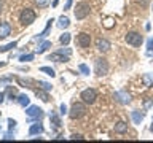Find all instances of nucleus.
I'll list each match as a JSON object with an SVG mask.
<instances>
[{"label": "nucleus", "instance_id": "39", "mask_svg": "<svg viewBox=\"0 0 153 143\" xmlns=\"http://www.w3.org/2000/svg\"><path fill=\"white\" fill-rule=\"evenodd\" d=\"M137 2L140 3V5H143V7H147V5L150 3V0H137Z\"/></svg>", "mask_w": 153, "mask_h": 143}, {"label": "nucleus", "instance_id": "24", "mask_svg": "<svg viewBox=\"0 0 153 143\" xmlns=\"http://www.w3.org/2000/svg\"><path fill=\"white\" fill-rule=\"evenodd\" d=\"M59 41L62 43V45H69V41H70V33L64 32V33L59 37Z\"/></svg>", "mask_w": 153, "mask_h": 143}, {"label": "nucleus", "instance_id": "4", "mask_svg": "<svg viewBox=\"0 0 153 143\" xmlns=\"http://www.w3.org/2000/svg\"><path fill=\"white\" fill-rule=\"evenodd\" d=\"M86 113V107H85V103H80V102H76L72 105V110H70V113H69V116L72 119H78L81 118L83 114Z\"/></svg>", "mask_w": 153, "mask_h": 143}, {"label": "nucleus", "instance_id": "43", "mask_svg": "<svg viewBox=\"0 0 153 143\" xmlns=\"http://www.w3.org/2000/svg\"><path fill=\"white\" fill-rule=\"evenodd\" d=\"M57 3H59V0H53L51 5H53V7H57Z\"/></svg>", "mask_w": 153, "mask_h": 143}, {"label": "nucleus", "instance_id": "20", "mask_svg": "<svg viewBox=\"0 0 153 143\" xmlns=\"http://www.w3.org/2000/svg\"><path fill=\"white\" fill-rule=\"evenodd\" d=\"M115 132H117V133L128 132V124L126 122H117V124H115Z\"/></svg>", "mask_w": 153, "mask_h": 143}, {"label": "nucleus", "instance_id": "5", "mask_svg": "<svg viewBox=\"0 0 153 143\" xmlns=\"http://www.w3.org/2000/svg\"><path fill=\"white\" fill-rule=\"evenodd\" d=\"M124 40H126L128 45H131V46H140L142 45V41H143V38L140 33H137V32H129L126 33V37H124Z\"/></svg>", "mask_w": 153, "mask_h": 143}, {"label": "nucleus", "instance_id": "29", "mask_svg": "<svg viewBox=\"0 0 153 143\" xmlns=\"http://www.w3.org/2000/svg\"><path fill=\"white\" fill-rule=\"evenodd\" d=\"M50 2H51V0H35V3H37L40 8H45V7H48V5H50Z\"/></svg>", "mask_w": 153, "mask_h": 143}, {"label": "nucleus", "instance_id": "41", "mask_svg": "<svg viewBox=\"0 0 153 143\" xmlns=\"http://www.w3.org/2000/svg\"><path fill=\"white\" fill-rule=\"evenodd\" d=\"M10 81H11V80H10V78H5V80H2V81H0V86L7 84V83H10Z\"/></svg>", "mask_w": 153, "mask_h": 143}, {"label": "nucleus", "instance_id": "26", "mask_svg": "<svg viewBox=\"0 0 153 143\" xmlns=\"http://www.w3.org/2000/svg\"><path fill=\"white\" fill-rule=\"evenodd\" d=\"M35 95H37V97H40L43 102H48V100H50L48 94H46V92H43V91H40V89H37V91H35Z\"/></svg>", "mask_w": 153, "mask_h": 143}, {"label": "nucleus", "instance_id": "23", "mask_svg": "<svg viewBox=\"0 0 153 143\" xmlns=\"http://www.w3.org/2000/svg\"><path fill=\"white\" fill-rule=\"evenodd\" d=\"M40 72H43V73H46L48 76H51V78H54L56 76V72L51 69V67H40Z\"/></svg>", "mask_w": 153, "mask_h": 143}, {"label": "nucleus", "instance_id": "13", "mask_svg": "<svg viewBox=\"0 0 153 143\" xmlns=\"http://www.w3.org/2000/svg\"><path fill=\"white\" fill-rule=\"evenodd\" d=\"M131 118H132L134 124H140V122L143 121V118H145V113H143V111H137V110H134V111L131 113Z\"/></svg>", "mask_w": 153, "mask_h": 143}, {"label": "nucleus", "instance_id": "33", "mask_svg": "<svg viewBox=\"0 0 153 143\" xmlns=\"http://www.w3.org/2000/svg\"><path fill=\"white\" fill-rule=\"evenodd\" d=\"M7 94L10 95V97H11V100L14 99V89L11 88V86H8V91H7Z\"/></svg>", "mask_w": 153, "mask_h": 143}, {"label": "nucleus", "instance_id": "42", "mask_svg": "<svg viewBox=\"0 0 153 143\" xmlns=\"http://www.w3.org/2000/svg\"><path fill=\"white\" fill-rule=\"evenodd\" d=\"M3 100H5V94H3V92H0V103H2Z\"/></svg>", "mask_w": 153, "mask_h": 143}, {"label": "nucleus", "instance_id": "38", "mask_svg": "<svg viewBox=\"0 0 153 143\" xmlns=\"http://www.w3.org/2000/svg\"><path fill=\"white\" fill-rule=\"evenodd\" d=\"M72 2H74V0H67V3H65L64 10H70V7H72Z\"/></svg>", "mask_w": 153, "mask_h": 143}, {"label": "nucleus", "instance_id": "34", "mask_svg": "<svg viewBox=\"0 0 153 143\" xmlns=\"http://www.w3.org/2000/svg\"><path fill=\"white\" fill-rule=\"evenodd\" d=\"M70 138H72V140H83L85 137H83V135H80V133H74V135H72Z\"/></svg>", "mask_w": 153, "mask_h": 143}, {"label": "nucleus", "instance_id": "12", "mask_svg": "<svg viewBox=\"0 0 153 143\" xmlns=\"http://www.w3.org/2000/svg\"><path fill=\"white\" fill-rule=\"evenodd\" d=\"M96 46H97V49L100 52H107L110 49V43L107 40H102V38H99V40L96 41Z\"/></svg>", "mask_w": 153, "mask_h": 143}, {"label": "nucleus", "instance_id": "16", "mask_svg": "<svg viewBox=\"0 0 153 143\" xmlns=\"http://www.w3.org/2000/svg\"><path fill=\"white\" fill-rule=\"evenodd\" d=\"M50 121H51V124H53V127H54V129L61 127V119H59V116H57L54 111L50 113Z\"/></svg>", "mask_w": 153, "mask_h": 143}, {"label": "nucleus", "instance_id": "27", "mask_svg": "<svg viewBox=\"0 0 153 143\" xmlns=\"http://www.w3.org/2000/svg\"><path fill=\"white\" fill-rule=\"evenodd\" d=\"M78 70H80L83 75H89V67L86 65V64H80V65H78Z\"/></svg>", "mask_w": 153, "mask_h": 143}, {"label": "nucleus", "instance_id": "31", "mask_svg": "<svg viewBox=\"0 0 153 143\" xmlns=\"http://www.w3.org/2000/svg\"><path fill=\"white\" fill-rule=\"evenodd\" d=\"M57 51H59V52H62V54H65V56H72V49H70V48H61V49H57Z\"/></svg>", "mask_w": 153, "mask_h": 143}, {"label": "nucleus", "instance_id": "30", "mask_svg": "<svg viewBox=\"0 0 153 143\" xmlns=\"http://www.w3.org/2000/svg\"><path fill=\"white\" fill-rule=\"evenodd\" d=\"M32 59H33V54H22L21 57H19V60H21V62H29Z\"/></svg>", "mask_w": 153, "mask_h": 143}, {"label": "nucleus", "instance_id": "7", "mask_svg": "<svg viewBox=\"0 0 153 143\" xmlns=\"http://www.w3.org/2000/svg\"><path fill=\"white\" fill-rule=\"evenodd\" d=\"M80 97L83 99V102H85V103H89V105H93V103L96 102V99H97V94H96V91H94V89L88 88V89H85L83 92H81V95H80Z\"/></svg>", "mask_w": 153, "mask_h": 143}, {"label": "nucleus", "instance_id": "36", "mask_svg": "<svg viewBox=\"0 0 153 143\" xmlns=\"http://www.w3.org/2000/svg\"><path fill=\"white\" fill-rule=\"evenodd\" d=\"M8 126H10V129H14V127H16V121L10 118V119H8Z\"/></svg>", "mask_w": 153, "mask_h": 143}, {"label": "nucleus", "instance_id": "18", "mask_svg": "<svg viewBox=\"0 0 153 143\" xmlns=\"http://www.w3.org/2000/svg\"><path fill=\"white\" fill-rule=\"evenodd\" d=\"M18 103L21 105V107H29V103H30V99H29V95L21 94V95L18 97Z\"/></svg>", "mask_w": 153, "mask_h": 143}, {"label": "nucleus", "instance_id": "35", "mask_svg": "<svg viewBox=\"0 0 153 143\" xmlns=\"http://www.w3.org/2000/svg\"><path fill=\"white\" fill-rule=\"evenodd\" d=\"M153 107V99H148V100H145V108L148 110V108H152Z\"/></svg>", "mask_w": 153, "mask_h": 143}, {"label": "nucleus", "instance_id": "8", "mask_svg": "<svg viewBox=\"0 0 153 143\" xmlns=\"http://www.w3.org/2000/svg\"><path fill=\"white\" fill-rule=\"evenodd\" d=\"M113 99L121 105H126V103L131 102V95H129L126 91H117V92L113 94Z\"/></svg>", "mask_w": 153, "mask_h": 143}, {"label": "nucleus", "instance_id": "17", "mask_svg": "<svg viewBox=\"0 0 153 143\" xmlns=\"http://www.w3.org/2000/svg\"><path fill=\"white\" fill-rule=\"evenodd\" d=\"M69 26H70V21H69L67 16H61L59 19H57V27L59 29H67Z\"/></svg>", "mask_w": 153, "mask_h": 143}, {"label": "nucleus", "instance_id": "1", "mask_svg": "<svg viewBox=\"0 0 153 143\" xmlns=\"http://www.w3.org/2000/svg\"><path fill=\"white\" fill-rule=\"evenodd\" d=\"M89 13H91L89 3H86V2L76 3V7H75V18H76V19H85Z\"/></svg>", "mask_w": 153, "mask_h": 143}, {"label": "nucleus", "instance_id": "14", "mask_svg": "<svg viewBox=\"0 0 153 143\" xmlns=\"http://www.w3.org/2000/svg\"><path fill=\"white\" fill-rule=\"evenodd\" d=\"M43 126L40 122H37V124H32L30 129H29V135H38V133H43Z\"/></svg>", "mask_w": 153, "mask_h": 143}, {"label": "nucleus", "instance_id": "22", "mask_svg": "<svg viewBox=\"0 0 153 143\" xmlns=\"http://www.w3.org/2000/svg\"><path fill=\"white\" fill-rule=\"evenodd\" d=\"M50 46H51V41H48V40H46V41H43L42 45L37 48V52H38V54H43V52H45Z\"/></svg>", "mask_w": 153, "mask_h": 143}, {"label": "nucleus", "instance_id": "10", "mask_svg": "<svg viewBox=\"0 0 153 143\" xmlns=\"http://www.w3.org/2000/svg\"><path fill=\"white\" fill-rule=\"evenodd\" d=\"M48 60H53V62H67V60H69V56H65V54H62V52L56 51V52H53V54L48 56Z\"/></svg>", "mask_w": 153, "mask_h": 143}, {"label": "nucleus", "instance_id": "15", "mask_svg": "<svg viewBox=\"0 0 153 143\" xmlns=\"http://www.w3.org/2000/svg\"><path fill=\"white\" fill-rule=\"evenodd\" d=\"M51 22H53V19H50V21H48L46 27H45V30H43L42 33H38V37H35V38H33V41H38V40H42V38L48 37V33H50V29H51Z\"/></svg>", "mask_w": 153, "mask_h": 143}, {"label": "nucleus", "instance_id": "9", "mask_svg": "<svg viewBox=\"0 0 153 143\" xmlns=\"http://www.w3.org/2000/svg\"><path fill=\"white\" fill-rule=\"evenodd\" d=\"M76 43H78L81 48H88L91 45V37L88 33L81 32V33H78V37H76Z\"/></svg>", "mask_w": 153, "mask_h": 143}, {"label": "nucleus", "instance_id": "25", "mask_svg": "<svg viewBox=\"0 0 153 143\" xmlns=\"http://www.w3.org/2000/svg\"><path fill=\"white\" fill-rule=\"evenodd\" d=\"M115 26V19L113 18H105L104 19V27L105 29H112Z\"/></svg>", "mask_w": 153, "mask_h": 143}, {"label": "nucleus", "instance_id": "37", "mask_svg": "<svg viewBox=\"0 0 153 143\" xmlns=\"http://www.w3.org/2000/svg\"><path fill=\"white\" fill-rule=\"evenodd\" d=\"M59 110H61V111H59L61 114H67V107H65V103H62Z\"/></svg>", "mask_w": 153, "mask_h": 143}, {"label": "nucleus", "instance_id": "45", "mask_svg": "<svg viewBox=\"0 0 153 143\" xmlns=\"http://www.w3.org/2000/svg\"><path fill=\"white\" fill-rule=\"evenodd\" d=\"M150 130L153 132V119H152V126H150Z\"/></svg>", "mask_w": 153, "mask_h": 143}, {"label": "nucleus", "instance_id": "2", "mask_svg": "<svg viewBox=\"0 0 153 143\" xmlns=\"http://www.w3.org/2000/svg\"><path fill=\"white\" fill-rule=\"evenodd\" d=\"M19 21H21V24H24V26H30V24L35 21V13H33V10H30V8L22 10L21 14H19Z\"/></svg>", "mask_w": 153, "mask_h": 143}, {"label": "nucleus", "instance_id": "6", "mask_svg": "<svg viewBox=\"0 0 153 143\" xmlns=\"http://www.w3.org/2000/svg\"><path fill=\"white\" fill-rule=\"evenodd\" d=\"M26 114L29 116L30 121H33V119H42L43 118V110L40 107H37V105H30V107L26 108Z\"/></svg>", "mask_w": 153, "mask_h": 143}, {"label": "nucleus", "instance_id": "19", "mask_svg": "<svg viewBox=\"0 0 153 143\" xmlns=\"http://www.w3.org/2000/svg\"><path fill=\"white\" fill-rule=\"evenodd\" d=\"M142 81H143V84H145L147 88H152L153 86V73H145L142 76Z\"/></svg>", "mask_w": 153, "mask_h": 143}, {"label": "nucleus", "instance_id": "44", "mask_svg": "<svg viewBox=\"0 0 153 143\" xmlns=\"http://www.w3.org/2000/svg\"><path fill=\"white\" fill-rule=\"evenodd\" d=\"M2 8H3V3H2V0H0V13H2Z\"/></svg>", "mask_w": 153, "mask_h": 143}, {"label": "nucleus", "instance_id": "21", "mask_svg": "<svg viewBox=\"0 0 153 143\" xmlns=\"http://www.w3.org/2000/svg\"><path fill=\"white\" fill-rule=\"evenodd\" d=\"M16 46H18V41H11V43H8V45H5V46H0V52L11 51V49H14Z\"/></svg>", "mask_w": 153, "mask_h": 143}, {"label": "nucleus", "instance_id": "40", "mask_svg": "<svg viewBox=\"0 0 153 143\" xmlns=\"http://www.w3.org/2000/svg\"><path fill=\"white\" fill-rule=\"evenodd\" d=\"M13 138H14V137L11 135V133H7V135L3 137V140H13Z\"/></svg>", "mask_w": 153, "mask_h": 143}, {"label": "nucleus", "instance_id": "46", "mask_svg": "<svg viewBox=\"0 0 153 143\" xmlns=\"http://www.w3.org/2000/svg\"><path fill=\"white\" fill-rule=\"evenodd\" d=\"M5 65V62H0V67H3Z\"/></svg>", "mask_w": 153, "mask_h": 143}, {"label": "nucleus", "instance_id": "3", "mask_svg": "<svg viewBox=\"0 0 153 143\" xmlns=\"http://www.w3.org/2000/svg\"><path fill=\"white\" fill-rule=\"evenodd\" d=\"M94 72L96 75L99 76H104L108 73V62L104 59V57H99L97 60H96V65H94Z\"/></svg>", "mask_w": 153, "mask_h": 143}, {"label": "nucleus", "instance_id": "11", "mask_svg": "<svg viewBox=\"0 0 153 143\" xmlns=\"http://www.w3.org/2000/svg\"><path fill=\"white\" fill-rule=\"evenodd\" d=\"M11 33V26L8 22H0V38H7Z\"/></svg>", "mask_w": 153, "mask_h": 143}, {"label": "nucleus", "instance_id": "32", "mask_svg": "<svg viewBox=\"0 0 153 143\" xmlns=\"http://www.w3.org/2000/svg\"><path fill=\"white\" fill-rule=\"evenodd\" d=\"M147 51L153 52V38H148L147 40Z\"/></svg>", "mask_w": 153, "mask_h": 143}, {"label": "nucleus", "instance_id": "28", "mask_svg": "<svg viewBox=\"0 0 153 143\" xmlns=\"http://www.w3.org/2000/svg\"><path fill=\"white\" fill-rule=\"evenodd\" d=\"M38 86H42V89H45V91H51V88H53L50 83H46V81H38Z\"/></svg>", "mask_w": 153, "mask_h": 143}, {"label": "nucleus", "instance_id": "47", "mask_svg": "<svg viewBox=\"0 0 153 143\" xmlns=\"http://www.w3.org/2000/svg\"><path fill=\"white\" fill-rule=\"evenodd\" d=\"M0 130H2V127H0Z\"/></svg>", "mask_w": 153, "mask_h": 143}]
</instances>
